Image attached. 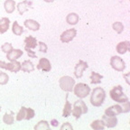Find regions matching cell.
I'll return each instance as SVG.
<instances>
[{
	"label": "cell",
	"mask_w": 130,
	"mask_h": 130,
	"mask_svg": "<svg viewBox=\"0 0 130 130\" xmlns=\"http://www.w3.org/2000/svg\"><path fill=\"white\" fill-rule=\"evenodd\" d=\"M103 79V76L100 75V73L91 71L90 74V82L91 84H100L101 83V79Z\"/></svg>",
	"instance_id": "23"
},
{
	"label": "cell",
	"mask_w": 130,
	"mask_h": 130,
	"mask_svg": "<svg viewBox=\"0 0 130 130\" xmlns=\"http://www.w3.org/2000/svg\"><path fill=\"white\" fill-rule=\"evenodd\" d=\"M121 109H122V113H127L130 111V103L129 101L124 102L123 105L121 106Z\"/></svg>",
	"instance_id": "33"
},
{
	"label": "cell",
	"mask_w": 130,
	"mask_h": 130,
	"mask_svg": "<svg viewBox=\"0 0 130 130\" xmlns=\"http://www.w3.org/2000/svg\"><path fill=\"white\" fill-rule=\"evenodd\" d=\"M21 70L24 72H32V71H35V65L31 61L26 60V61H24L21 63Z\"/></svg>",
	"instance_id": "17"
},
{
	"label": "cell",
	"mask_w": 130,
	"mask_h": 130,
	"mask_svg": "<svg viewBox=\"0 0 130 130\" xmlns=\"http://www.w3.org/2000/svg\"><path fill=\"white\" fill-rule=\"evenodd\" d=\"M110 65L117 71H124L126 69V62L119 56H112L110 59Z\"/></svg>",
	"instance_id": "7"
},
{
	"label": "cell",
	"mask_w": 130,
	"mask_h": 130,
	"mask_svg": "<svg viewBox=\"0 0 130 130\" xmlns=\"http://www.w3.org/2000/svg\"><path fill=\"white\" fill-rule=\"evenodd\" d=\"M106 99V92L102 88L97 87L92 90L90 96V103L94 107H101Z\"/></svg>",
	"instance_id": "1"
},
{
	"label": "cell",
	"mask_w": 130,
	"mask_h": 130,
	"mask_svg": "<svg viewBox=\"0 0 130 130\" xmlns=\"http://www.w3.org/2000/svg\"><path fill=\"white\" fill-rule=\"evenodd\" d=\"M36 68L38 70H42V71H45V72H48L52 70V65L47 58H41Z\"/></svg>",
	"instance_id": "11"
},
{
	"label": "cell",
	"mask_w": 130,
	"mask_h": 130,
	"mask_svg": "<svg viewBox=\"0 0 130 130\" xmlns=\"http://www.w3.org/2000/svg\"><path fill=\"white\" fill-rule=\"evenodd\" d=\"M77 35V30L74 28H71V29H68V30L64 31L61 35L60 36V39L62 43H70L71 41H72L74 39V37L76 36Z\"/></svg>",
	"instance_id": "8"
},
{
	"label": "cell",
	"mask_w": 130,
	"mask_h": 130,
	"mask_svg": "<svg viewBox=\"0 0 130 130\" xmlns=\"http://www.w3.org/2000/svg\"><path fill=\"white\" fill-rule=\"evenodd\" d=\"M10 25V20L7 17H2L0 19V34L3 35L9 29Z\"/></svg>",
	"instance_id": "19"
},
{
	"label": "cell",
	"mask_w": 130,
	"mask_h": 130,
	"mask_svg": "<svg viewBox=\"0 0 130 130\" xmlns=\"http://www.w3.org/2000/svg\"><path fill=\"white\" fill-rule=\"evenodd\" d=\"M74 94L79 99H84L90 93V88L86 83H78L73 87Z\"/></svg>",
	"instance_id": "5"
},
{
	"label": "cell",
	"mask_w": 130,
	"mask_h": 130,
	"mask_svg": "<svg viewBox=\"0 0 130 130\" xmlns=\"http://www.w3.org/2000/svg\"><path fill=\"white\" fill-rule=\"evenodd\" d=\"M12 32L14 35H18L19 36V35H22V34L24 32V28L19 25L17 21H14V22L13 23V25H12Z\"/></svg>",
	"instance_id": "25"
},
{
	"label": "cell",
	"mask_w": 130,
	"mask_h": 130,
	"mask_svg": "<svg viewBox=\"0 0 130 130\" xmlns=\"http://www.w3.org/2000/svg\"><path fill=\"white\" fill-rule=\"evenodd\" d=\"M102 120L104 121L105 123V126L108 128H112V127H115V126L118 125V118L116 117H108V116H106L104 115L102 117Z\"/></svg>",
	"instance_id": "13"
},
{
	"label": "cell",
	"mask_w": 130,
	"mask_h": 130,
	"mask_svg": "<svg viewBox=\"0 0 130 130\" xmlns=\"http://www.w3.org/2000/svg\"><path fill=\"white\" fill-rule=\"evenodd\" d=\"M9 80V76L6 72H0V85H6Z\"/></svg>",
	"instance_id": "30"
},
{
	"label": "cell",
	"mask_w": 130,
	"mask_h": 130,
	"mask_svg": "<svg viewBox=\"0 0 130 130\" xmlns=\"http://www.w3.org/2000/svg\"><path fill=\"white\" fill-rule=\"evenodd\" d=\"M39 44V51L42 52V53H47V45L45 44L43 42H39L38 43Z\"/></svg>",
	"instance_id": "35"
},
{
	"label": "cell",
	"mask_w": 130,
	"mask_h": 130,
	"mask_svg": "<svg viewBox=\"0 0 130 130\" xmlns=\"http://www.w3.org/2000/svg\"><path fill=\"white\" fill-rule=\"evenodd\" d=\"M24 26L32 31H38L40 29V24L32 19H26L24 23Z\"/></svg>",
	"instance_id": "16"
},
{
	"label": "cell",
	"mask_w": 130,
	"mask_h": 130,
	"mask_svg": "<svg viewBox=\"0 0 130 130\" xmlns=\"http://www.w3.org/2000/svg\"><path fill=\"white\" fill-rule=\"evenodd\" d=\"M89 67V65L86 61H82V60H79V62L76 64L75 69H74V75L77 79H79V78L82 77L83 75V72L87 68Z\"/></svg>",
	"instance_id": "9"
},
{
	"label": "cell",
	"mask_w": 130,
	"mask_h": 130,
	"mask_svg": "<svg viewBox=\"0 0 130 130\" xmlns=\"http://www.w3.org/2000/svg\"><path fill=\"white\" fill-rule=\"evenodd\" d=\"M23 54H24V52H23L22 50H20V49H12L10 52H8V53H6V58L10 61H16V60L19 59Z\"/></svg>",
	"instance_id": "12"
},
{
	"label": "cell",
	"mask_w": 130,
	"mask_h": 130,
	"mask_svg": "<svg viewBox=\"0 0 130 130\" xmlns=\"http://www.w3.org/2000/svg\"><path fill=\"white\" fill-rule=\"evenodd\" d=\"M0 111H1V106H0Z\"/></svg>",
	"instance_id": "39"
},
{
	"label": "cell",
	"mask_w": 130,
	"mask_h": 130,
	"mask_svg": "<svg viewBox=\"0 0 130 130\" xmlns=\"http://www.w3.org/2000/svg\"><path fill=\"white\" fill-rule=\"evenodd\" d=\"M12 49H13V45L11 44V43H4V44L1 46V50H2V51L4 52V53H7L8 52H10Z\"/></svg>",
	"instance_id": "32"
},
{
	"label": "cell",
	"mask_w": 130,
	"mask_h": 130,
	"mask_svg": "<svg viewBox=\"0 0 130 130\" xmlns=\"http://www.w3.org/2000/svg\"><path fill=\"white\" fill-rule=\"evenodd\" d=\"M110 98L114 101L118 102V103H124V102L128 101V98L123 92V88L120 85L114 87L109 91Z\"/></svg>",
	"instance_id": "2"
},
{
	"label": "cell",
	"mask_w": 130,
	"mask_h": 130,
	"mask_svg": "<svg viewBox=\"0 0 130 130\" xmlns=\"http://www.w3.org/2000/svg\"><path fill=\"white\" fill-rule=\"evenodd\" d=\"M24 44H25V47H28L30 49H35L37 46V40L35 37L32 36V35H29L26 38L24 39Z\"/></svg>",
	"instance_id": "18"
},
{
	"label": "cell",
	"mask_w": 130,
	"mask_h": 130,
	"mask_svg": "<svg viewBox=\"0 0 130 130\" xmlns=\"http://www.w3.org/2000/svg\"><path fill=\"white\" fill-rule=\"evenodd\" d=\"M24 51H26V53H27V54H28L29 58H36V53H35L34 51H32L30 48L24 46Z\"/></svg>",
	"instance_id": "34"
},
{
	"label": "cell",
	"mask_w": 130,
	"mask_h": 130,
	"mask_svg": "<svg viewBox=\"0 0 130 130\" xmlns=\"http://www.w3.org/2000/svg\"><path fill=\"white\" fill-rule=\"evenodd\" d=\"M61 130H64V129L72 130V129H73V127H72V126H71V125L70 124L69 122H66V123H64V124H63L62 126H61Z\"/></svg>",
	"instance_id": "36"
},
{
	"label": "cell",
	"mask_w": 130,
	"mask_h": 130,
	"mask_svg": "<svg viewBox=\"0 0 130 130\" xmlns=\"http://www.w3.org/2000/svg\"><path fill=\"white\" fill-rule=\"evenodd\" d=\"M35 130H44V129H50V125L46 120H41L37 123V125L35 126Z\"/></svg>",
	"instance_id": "26"
},
{
	"label": "cell",
	"mask_w": 130,
	"mask_h": 130,
	"mask_svg": "<svg viewBox=\"0 0 130 130\" xmlns=\"http://www.w3.org/2000/svg\"><path fill=\"white\" fill-rule=\"evenodd\" d=\"M71 113H72V116L78 120L82 114L88 113V107L86 103L83 100H81V99L75 101V103L73 104V109L71 110Z\"/></svg>",
	"instance_id": "3"
},
{
	"label": "cell",
	"mask_w": 130,
	"mask_h": 130,
	"mask_svg": "<svg viewBox=\"0 0 130 130\" xmlns=\"http://www.w3.org/2000/svg\"><path fill=\"white\" fill-rule=\"evenodd\" d=\"M79 20V17L76 13H70L67 16H66V22L71 25H75L78 24Z\"/></svg>",
	"instance_id": "22"
},
{
	"label": "cell",
	"mask_w": 130,
	"mask_h": 130,
	"mask_svg": "<svg viewBox=\"0 0 130 130\" xmlns=\"http://www.w3.org/2000/svg\"><path fill=\"white\" fill-rule=\"evenodd\" d=\"M32 3L31 2V1H29V0H24L23 2L19 3V4L17 5V7L16 8H17L19 14L22 15L24 12L28 11V9L30 7H32Z\"/></svg>",
	"instance_id": "15"
},
{
	"label": "cell",
	"mask_w": 130,
	"mask_h": 130,
	"mask_svg": "<svg viewBox=\"0 0 130 130\" xmlns=\"http://www.w3.org/2000/svg\"><path fill=\"white\" fill-rule=\"evenodd\" d=\"M112 28L114 29V31H116L117 34L120 35L124 31V25L121 22H115L112 24Z\"/></svg>",
	"instance_id": "28"
},
{
	"label": "cell",
	"mask_w": 130,
	"mask_h": 130,
	"mask_svg": "<svg viewBox=\"0 0 130 130\" xmlns=\"http://www.w3.org/2000/svg\"><path fill=\"white\" fill-rule=\"evenodd\" d=\"M0 68H2L4 70H7L11 72L16 73L19 71H21V63L17 61H12L8 63L0 61Z\"/></svg>",
	"instance_id": "6"
},
{
	"label": "cell",
	"mask_w": 130,
	"mask_h": 130,
	"mask_svg": "<svg viewBox=\"0 0 130 130\" xmlns=\"http://www.w3.org/2000/svg\"><path fill=\"white\" fill-rule=\"evenodd\" d=\"M5 10L7 14H12L15 9V2L14 0H6L4 3Z\"/></svg>",
	"instance_id": "21"
},
{
	"label": "cell",
	"mask_w": 130,
	"mask_h": 130,
	"mask_svg": "<svg viewBox=\"0 0 130 130\" xmlns=\"http://www.w3.org/2000/svg\"><path fill=\"white\" fill-rule=\"evenodd\" d=\"M35 110L31 108H26V116H25V120H30L35 118Z\"/></svg>",
	"instance_id": "31"
},
{
	"label": "cell",
	"mask_w": 130,
	"mask_h": 130,
	"mask_svg": "<svg viewBox=\"0 0 130 130\" xmlns=\"http://www.w3.org/2000/svg\"><path fill=\"white\" fill-rule=\"evenodd\" d=\"M90 126L94 130H103L105 128V123L102 119H97L92 122Z\"/></svg>",
	"instance_id": "24"
},
{
	"label": "cell",
	"mask_w": 130,
	"mask_h": 130,
	"mask_svg": "<svg viewBox=\"0 0 130 130\" xmlns=\"http://www.w3.org/2000/svg\"><path fill=\"white\" fill-rule=\"evenodd\" d=\"M116 49H117V52L119 54H125L126 52H128L130 50V43L128 41L120 42V43H118Z\"/></svg>",
	"instance_id": "14"
},
{
	"label": "cell",
	"mask_w": 130,
	"mask_h": 130,
	"mask_svg": "<svg viewBox=\"0 0 130 130\" xmlns=\"http://www.w3.org/2000/svg\"><path fill=\"white\" fill-rule=\"evenodd\" d=\"M121 113H122V109H121V106L120 105L111 106L109 108H106V110H105V115L108 117H116Z\"/></svg>",
	"instance_id": "10"
},
{
	"label": "cell",
	"mask_w": 130,
	"mask_h": 130,
	"mask_svg": "<svg viewBox=\"0 0 130 130\" xmlns=\"http://www.w3.org/2000/svg\"><path fill=\"white\" fill-rule=\"evenodd\" d=\"M51 125L53 126H54V127H56V126H58V125H59V122L57 121L56 119H53V120H51Z\"/></svg>",
	"instance_id": "37"
},
{
	"label": "cell",
	"mask_w": 130,
	"mask_h": 130,
	"mask_svg": "<svg viewBox=\"0 0 130 130\" xmlns=\"http://www.w3.org/2000/svg\"><path fill=\"white\" fill-rule=\"evenodd\" d=\"M59 85L62 90L66 92H71L75 85V79L70 76H63L59 79Z\"/></svg>",
	"instance_id": "4"
},
{
	"label": "cell",
	"mask_w": 130,
	"mask_h": 130,
	"mask_svg": "<svg viewBox=\"0 0 130 130\" xmlns=\"http://www.w3.org/2000/svg\"><path fill=\"white\" fill-rule=\"evenodd\" d=\"M3 121H4L5 124L6 125H13L14 121V113L11 112L10 114L6 113L3 117Z\"/></svg>",
	"instance_id": "27"
},
{
	"label": "cell",
	"mask_w": 130,
	"mask_h": 130,
	"mask_svg": "<svg viewBox=\"0 0 130 130\" xmlns=\"http://www.w3.org/2000/svg\"><path fill=\"white\" fill-rule=\"evenodd\" d=\"M71 110H72V105H71L69 100H68V94H67V95H66V100H65L64 108H63V112H62L63 118H68V117L71 116Z\"/></svg>",
	"instance_id": "20"
},
{
	"label": "cell",
	"mask_w": 130,
	"mask_h": 130,
	"mask_svg": "<svg viewBox=\"0 0 130 130\" xmlns=\"http://www.w3.org/2000/svg\"><path fill=\"white\" fill-rule=\"evenodd\" d=\"M25 116H26V108L25 107H22L19 110V112L16 115V120L17 121H22V120L25 119Z\"/></svg>",
	"instance_id": "29"
},
{
	"label": "cell",
	"mask_w": 130,
	"mask_h": 130,
	"mask_svg": "<svg viewBox=\"0 0 130 130\" xmlns=\"http://www.w3.org/2000/svg\"><path fill=\"white\" fill-rule=\"evenodd\" d=\"M44 2H46V3H53L54 0H43Z\"/></svg>",
	"instance_id": "38"
}]
</instances>
